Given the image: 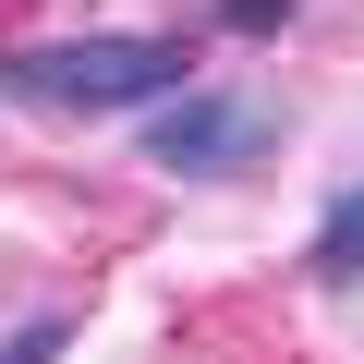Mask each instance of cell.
Returning <instances> with one entry per match:
<instances>
[{"mask_svg":"<svg viewBox=\"0 0 364 364\" xmlns=\"http://www.w3.org/2000/svg\"><path fill=\"white\" fill-rule=\"evenodd\" d=\"M170 85H195V49L158 37V25H85V37L0 49V97H13V109H49V122H134Z\"/></svg>","mask_w":364,"mask_h":364,"instance_id":"obj_1","label":"cell"},{"mask_svg":"<svg viewBox=\"0 0 364 364\" xmlns=\"http://www.w3.org/2000/svg\"><path fill=\"white\" fill-rule=\"evenodd\" d=\"M73 352V304H49V316H25V328H0V364H61Z\"/></svg>","mask_w":364,"mask_h":364,"instance_id":"obj_4","label":"cell"},{"mask_svg":"<svg viewBox=\"0 0 364 364\" xmlns=\"http://www.w3.org/2000/svg\"><path fill=\"white\" fill-rule=\"evenodd\" d=\"M267 146H279V97L255 85H170L158 109H134V158L158 182H243L267 170Z\"/></svg>","mask_w":364,"mask_h":364,"instance_id":"obj_2","label":"cell"},{"mask_svg":"<svg viewBox=\"0 0 364 364\" xmlns=\"http://www.w3.org/2000/svg\"><path fill=\"white\" fill-rule=\"evenodd\" d=\"M231 25H243V37H279V25H291V0H231Z\"/></svg>","mask_w":364,"mask_h":364,"instance_id":"obj_5","label":"cell"},{"mask_svg":"<svg viewBox=\"0 0 364 364\" xmlns=\"http://www.w3.org/2000/svg\"><path fill=\"white\" fill-rule=\"evenodd\" d=\"M304 267H316L328 291H352V279H364V182H340V195L316 207V243H304Z\"/></svg>","mask_w":364,"mask_h":364,"instance_id":"obj_3","label":"cell"}]
</instances>
